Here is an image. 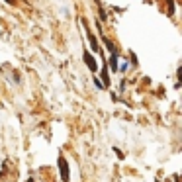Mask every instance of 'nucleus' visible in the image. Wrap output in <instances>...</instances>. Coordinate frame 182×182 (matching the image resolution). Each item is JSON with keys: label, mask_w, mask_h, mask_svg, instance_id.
Listing matches in <instances>:
<instances>
[{"label": "nucleus", "mask_w": 182, "mask_h": 182, "mask_svg": "<svg viewBox=\"0 0 182 182\" xmlns=\"http://www.w3.org/2000/svg\"><path fill=\"white\" fill-rule=\"evenodd\" d=\"M4 2H6V4H10V6H14V4H16V0H4Z\"/></svg>", "instance_id": "obj_11"}, {"label": "nucleus", "mask_w": 182, "mask_h": 182, "mask_svg": "<svg viewBox=\"0 0 182 182\" xmlns=\"http://www.w3.org/2000/svg\"><path fill=\"white\" fill-rule=\"evenodd\" d=\"M117 55H110V71H117Z\"/></svg>", "instance_id": "obj_6"}, {"label": "nucleus", "mask_w": 182, "mask_h": 182, "mask_svg": "<svg viewBox=\"0 0 182 182\" xmlns=\"http://www.w3.org/2000/svg\"><path fill=\"white\" fill-rule=\"evenodd\" d=\"M57 164H59V174H61V180H63V182H69V178H71V172H69L67 159L63 157V155H59V159H57Z\"/></svg>", "instance_id": "obj_1"}, {"label": "nucleus", "mask_w": 182, "mask_h": 182, "mask_svg": "<svg viewBox=\"0 0 182 182\" xmlns=\"http://www.w3.org/2000/svg\"><path fill=\"white\" fill-rule=\"evenodd\" d=\"M26 182H35V180H34V178H28V180H26Z\"/></svg>", "instance_id": "obj_12"}, {"label": "nucleus", "mask_w": 182, "mask_h": 182, "mask_svg": "<svg viewBox=\"0 0 182 182\" xmlns=\"http://www.w3.org/2000/svg\"><path fill=\"white\" fill-rule=\"evenodd\" d=\"M131 63H133L135 67H137V63H139V61H137V57H135V53H131Z\"/></svg>", "instance_id": "obj_10"}, {"label": "nucleus", "mask_w": 182, "mask_h": 182, "mask_svg": "<svg viewBox=\"0 0 182 182\" xmlns=\"http://www.w3.org/2000/svg\"><path fill=\"white\" fill-rule=\"evenodd\" d=\"M84 63H86V67H88V69H90V71H92V73H96V71H98V65H96L94 57L90 55L88 51H84Z\"/></svg>", "instance_id": "obj_3"}, {"label": "nucleus", "mask_w": 182, "mask_h": 182, "mask_svg": "<svg viewBox=\"0 0 182 182\" xmlns=\"http://www.w3.org/2000/svg\"><path fill=\"white\" fill-rule=\"evenodd\" d=\"M167 4H168V14L172 16L174 14V0H167Z\"/></svg>", "instance_id": "obj_7"}, {"label": "nucleus", "mask_w": 182, "mask_h": 182, "mask_svg": "<svg viewBox=\"0 0 182 182\" xmlns=\"http://www.w3.org/2000/svg\"><path fill=\"white\" fill-rule=\"evenodd\" d=\"M82 22V26H84V30H86V37H88V41H90V47H92V51L94 53H100V45H98V41H96V37H94V34L90 31V28H88V22L86 20H80Z\"/></svg>", "instance_id": "obj_2"}, {"label": "nucleus", "mask_w": 182, "mask_h": 182, "mask_svg": "<svg viewBox=\"0 0 182 182\" xmlns=\"http://www.w3.org/2000/svg\"><path fill=\"white\" fill-rule=\"evenodd\" d=\"M100 35H102V41H104V45L106 47H108V51H110V55H117V47L114 45V43H112V41L108 39V37H106L104 34H100Z\"/></svg>", "instance_id": "obj_4"}, {"label": "nucleus", "mask_w": 182, "mask_h": 182, "mask_svg": "<svg viewBox=\"0 0 182 182\" xmlns=\"http://www.w3.org/2000/svg\"><path fill=\"white\" fill-rule=\"evenodd\" d=\"M100 74H102V80H104V88H108L110 86V74H108V63H106L104 61V67H102V73H100Z\"/></svg>", "instance_id": "obj_5"}, {"label": "nucleus", "mask_w": 182, "mask_h": 182, "mask_svg": "<svg viewBox=\"0 0 182 182\" xmlns=\"http://www.w3.org/2000/svg\"><path fill=\"white\" fill-rule=\"evenodd\" d=\"M94 84H96V88H104V84H102V82H100V80H98V78H94Z\"/></svg>", "instance_id": "obj_9"}, {"label": "nucleus", "mask_w": 182, "mask_h": 182, "mask_svg": "<svg viewBox=\"0 0 182 182\" xmlns=\"http://www.w3.org/2000/svg\"><path fill=\"white\" fill-rule=\"evenodd\" d=\"M114 153L117 155V159H120V160H121V159H124V157H125V155H124V153H121V151H120V149H117V147H114Z\"/></svg>", "instance_id": "obj_8"}]
</instances>
